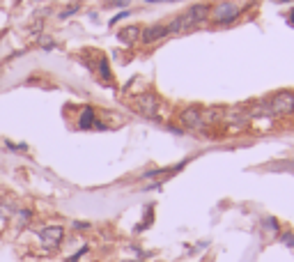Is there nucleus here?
<instances>
[{
	"mask_svg": "<svg viewBox=\"0 0 294 262\" xmlns=\"http://www.w3.org/2000/svg\"><path fill=\"white\" fill-rule=\"evenodd\" d=\"M255 0H218L212 5V14H209V21L216 28H228L234 26L244 17V12L253 5Z\"/></svg>",
	"mask_w": 294,
	"mask_h": 262,
	"instance_id": "f257e3e1",
	"label": "nucleus"
},
{
	"mask_svg": "<svg viewBox=\"0 0 294 262\" xmlns=\"http://www.w3.org/2000/svg\"><path fill=\"white\" fill-rule=\"evenodd\" d=\"M209 14H212V3H193L186 12L177 14L182 23V33H189L193 28H200L209 23Z\"/></svg>",
	"mask_w": 294,
	"mask_h": 262,
	"instance_id": "f03ea898",
	"label": "nucleus"
},
{
	"mask_svg": "<svg viewBox=\"0 0 294 262\" xmlns=\"http://www.w3.org/2000/svg\"><path fill=\"white\" fill-rule=\"evenodd\" d=\"M133 110L138 115H142L145 120L161 122V117H159V113H161V99H159V94L154 90H145V92L138 94L133 99Z\"/></svg>",
	"mask_w": 294,
	"mask_h": 262,
	"instance_id": "7ed1b4c3",
	"label": "nucleus"
},
{
	"mask_svg": "<svg viewBox=\"0 0 294 262\" xmlns=\"http://www.w3.org/2000/svg\"><path fill=\"white\" fill-rule=\"evenodd\" d=\"M269 110L273 120H283L294 115V90H278L269 97Z\"/></svg>",
	"mask_w": 294,
	"mask_h": 262,
	"instance_id": "20e7f679",
	"label": "nucleus"
},
{
	"mask_svg": "<svg viewBox=\"0 0 294 262\" xmlns=\"http://www.w3.org/2000/svg\"><path fill=\"white\" fill-rule=\"evenodd\" d=\"M177 120H180V126L184 131H205V122H202V106L189 104L182 106L180 113H177Z\"/></svg>",
	"mask_w": 294,
	"mask_h": 262,
	"instance_id": "39448f33",
	"label": "nucleus"
},
{
	"mask_svg": "<svg viewBox=\"0 0 294 262\" xmlns=\"http://www.w3.org/2000/svg\"><path fill=\"white\" fill-rule=\"evenodd\" d=\"M37 237L46 251H55L65 241V228L62 225H44L42 230H37Z\"/></svg>",
	"mask_w": 294,
	"mask_h": 262,
	"instance_id": "423d86ee",
	"label": "nucleus"
},
{
	"mask_svg": "<svg viewBox=\"0 0 294 262\" xmlns=\"http://www.w3.org/2000/svg\"><path fill=\"white\" fill-rule=\"evenodd\" d=\"M168 39V30L166 23H150V26L140 28V44L142 46H154V44Z\"/></svg>",
	"mask_w": 294,
	"mask_h": 262,
	"instance_id": "0eeeda50",
	"label": "nucleus"
},
{
	"mask_svg": "<svg viewBox=\"0 0 294 262\" xmlns=\"http://www.w3.org/2000/svg\"><path fill=\"white\" fill-rule=\"evenodd\" d=\"M140 28L142 26H136V23H129V26H124V28H120L117 30V42L122 44V46H136V44H140Z\"/></svg>",
	"mask_w": 294,
	"mask_h": 262,
	"instance_id": "6e6552de",
	"label": "nucleus"
},
{
	"mask_svg": "<svg viewBox=\"0 0 294 262\" xmlns=\"http://www.w3.org/2000/svg\"><path fill=\"white\" fill-rule=\"evenodd\" d=\"M223 120H225L223 106H207V108H202V122H205V126L223 124Z\"/></svg>",
	"mask_w": 294,
	"mask_h": 262,
	"instance_id": "1a4fd4ad",
	"label": "nucleus"
},
{
	"mask_svg": "<svg viewBox=\"0 0 294 262\" xmlns=\"http://www.w3.org/2000/svg\"><path fill=\"white\" fill-rule=\"evenodd\" d=\"M94 71H97V78L104 83V85H113V69H110L108 55H99L97 65H94Z\"/></svg>",
	"mask_w": 294,
	"mask_h": 262,
	"instance_id": "9d476101",
	"label": "nucleus"
},
{
	"mask_svg": "<svg viewBox=\"0 0 294 262\" xmlns=\"http://www.w3.org/2000/svg\"><path fill=\"white\" fill-rule=\"evenodd\" d=\"M99 120H97V113H94L92 106H83L81 115H78V120H76V126L81 131H90V129H97Z\"/></svg>",
	"mask_w": 294,
	"mask_h": 262,
	"instance_id": "9b49d317",
	"label": "nucleus"
},
{
	"mask_svg": "<svg viewBox=\"0 0 294 262\" xmlns=\"http://www.w3.org/2000/svg\"><path fill=\"white\" fill-rule=\"evenodd\" d=\"M260 225H262V232L267 237H278L283 230H280V223H278V218H273V216H264L260 221Z\"/></svg>",
	"mask_w": 294,
	"mask_h": 262,
	"instance_id": "f8f14e48",
	"label": "nucleus"
},
{
	"mask_svg": "<svg viewBox=\"0 0 294 262\" xmlns=\"http://www.w3.org/2000/svg\"><path fill=\"white\" fill-rule=\"evenodd\" d=\"M14 223H17L19 230H26L28 225H30V221H33V209H28V207H19L17 212H14Z\"/></svg>",
	"mask_w": 294,
	"mask_h": 262,
	"instance_id": "ddd939ff",
	"label": "nucleus"
},
{
	"mask_svg": "<svg viewBox=\"0 0 294 262\" xmlns=\"http://www.w3.org/2000/svg\"><path fill=\"white\" fill-rule=\"evenodd\" d=\"M81 10H83V0H74V3H69L67 7H62V10L58 12V19H60V21H67V19L76 17Z\"/></svg>",
	"mask_w": 294,
	"mask_h": 262,
	"instance_id": "4468645a",
	"label": "nucleus"
},
{
	"mask_svg": "<svg viewBox=\"0 0 294 262\" xmlns=\"http://www.w3.org/2000/svg\"><path fill=\"white\" fill-rule=\"evenodd\" d=\"M152 221H154V205H147L145 216H142V223H138L133 230H136V232H142V230H147L150 225H152Z\"/></svg>",
	"mask_w": 294,
	"mask_h": 262,
	"instance_id": "2eb2a0df",
	"label": "nucleus"
},
{
	"mask_svg": "<svg viewBox=\"0 0 294 262\" xmlns=\"http://www.w3.org/2000/svg\"><path fill=\"white\" fill-rule=\"evenodd\" d=\"M10 152H28V143H12V141H5L3 143Z\"/></svg>",
	"mask_w": 294,
	"mask_h": 262,
	"instance_id": "dca6fc26",
	"label": "nucleus"
},
{
	"mask_svg": "<svg viewBox=\"0 0 294 262\" xmlns=\"http://www.w3.org/2000/svg\"><path fill=\"white\" fill-rule=\"evenodd\" d=\"M129 17H131V10H120V12H117V14H115V17L108 21V26H110V28H115L120 21H124V19H129Z\"/></svg>",
	"mask_w": 294,
	"mask_h": 262,
	"instance_id": "f3484780",
	"label": "nucleus"
},
{
	"mask_svg": "<svg viewBox=\"0 0 294 262\" xmlns=\"http://www.w3.org/2000/svg\"><path fill=\"white\" fill-rule=\"evenodd\" d=\"M278 239L283 241V244L287 246V248H294V232L285 230V232H280V235H278Z\"/></svg>",
	"mask_w": 294,
	"mask_h": 262,
	"instance_id": "a211bd4d",
	"label": "nucleus"
},
{
	"mask_svg": "<svg viewBox=\"0 0 294 262\" xmlns=\"http://www.w3.org/2000/svg\"><path fill=\"white\" fill-rule=\"evenodd\" d=\"M87 251H90V246H87V244H83V246H81V248H78V251H76V253H74V255H69V257H67V260H65V262H81V257H83V255H85V253H87Z\"/></svg>",
	"mask_w": 294,
	"mask_h": 262,
	"instance_id": "6ab92c4d",
	"label": "nucleus"
},
{
	"mask_svg": "<svg viewBox=\"0 0 294 262\" xmlns=\"http://www.w3.org/2000/svg\"><path fill=\"white\" fill-rule=\"evenodd\" d=\"M129 3H131V0H108V3H106V7H117V10H126V7H129Z\"/></svg>",
	"mask_w": 294,
	"mask_h": 262,
	"instance_id": "aec40b11",
	"label": "nucleus"
},
{
	"mask_svg": "<svg viewBox=\"0 0 294 262\" xmlns=\"http://www.w3.org/2000/svg\"><path fill=\"white\" fill-rule=\"evenodd\" d=\"M39 46H42L44 51H53L55 49V42L49 37H39Z\"/></svg>",
	"mask_w": 294,
	"mask_h": 262,
	"instance_id": "412c9836",
	"label": "nucleus"
},
{
	"mask_svg": "<svg viewBox=\"0 0 294 262\" xmlns=\"http://www.w3.org/2000/svg\"><path fill=\"white\" fill-rule=\"evenodd\" d=\"M285 23H287L289 28H294V7L287 12V14H285Z\"/></svg>",
	"mask_w": 294,
	"mask_h": 262,
	"instance_id": "4be33fe9",
	"label": "nucleus"
},
{
	"mask_svg": "<svg viewBox=\"0 0 294 262\" xmlns=\"http://www.w3.org/2000/svg\"><path fill=\"white\" fill-rule=\"evenodd\" d=\"M71 228H74V230H87V228H90V223H85V221H83V223H81V221H74V223H71Z\"/></svg>",
	"mask_w": 294,
	"mask_h": 262,
	"instance_id": "5701e85b",
	"label": "nucleus"
},
{
	"mask_svg": "<svg viewBox=\"0 0 294 262\" xmlns=\"http://www.w3.org/2000/svg\"><path fill=\"white\" fill-rule=\"evenodd\" d=\"M276 5H289V3H294V0H273Z\"/></svg>",
	"mask_w": 294,
	"mask_h": 262,
	"instance_id": "b1692460",
	"label": "nucleus"
},
{
	"mask_svg": "<svg viewBox=\"0 0 294 262\" xmlns=\"http://www.w3.org/2000/svg\"><path fill=\"white\" fill-rule=\"evenodd\" d=\"M147 5H154V3H166V0H145Z\"/></svg>",
	"mask_w": 294,
	"mask_h": 262,
	"instance_id": "393cba45",
	"label": "nucleus"
},
{
	"mask_svg": "<svg viewBox=\"0 0 294 262\" xmlns=\"http://www.w3.org/2000/svg\"><path fill=\"white\" fill-rule=\"evenodd\" d=\"M287 164H289V168H292V170H294V161H287Z\"/></svg>",
	"mask_w": 294,
	"mask_h": 262,
	"instance_id": "a878e982",
	"label": "nucleus"
},
{
	"mask_svg": "<svg viewBox=\"0 0 294 262\" xmlns=\"http://www.w3.org/2000/svg\"><path fill=\"white\" fill-rule=\"evenodd\" d=\"M166 3H182V0H166Z\"/></svg>",
	"mask_w": 294,
	"mask_h": 262,
	"instance_id": "bb28decb",
	"label": "nucleus"
},
{
	"mask_svg": "<svg viewBox=\"0 0 294 262\" xmlns=\"http://www.w3.org/2000/svg\"><path fill=\"white\" fill-rule=\"evenodd\" d=\"M14 3H21V0H14Z\"/></svg>",
	"mask_w": 294,
	"mask_h": 262,
	"instance_id": "cd10ccee",
	"label": "nucleus"
}]
</instances>
